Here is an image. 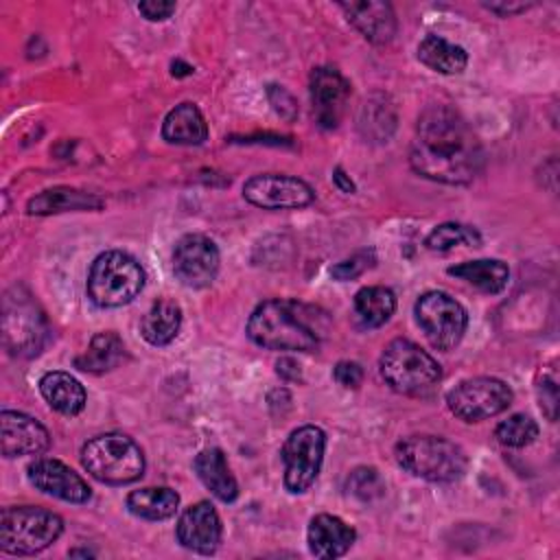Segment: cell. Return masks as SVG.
I'll return each instance as SVG.
<instances>
[{
	"label": "cell",
	"instance_id": "1",
	"mask_svg": "<svg viewBox=\"0 0 560 560\" xmlns=\"http://www.w3.org/2000/svg\"><path fill=\"white\" fill-rule=\"evenodd\" d=\"M409 164L431 182L468 184L483 166V147L457 109L433 103L418 116Z\"/></svg>",
	"mask_w": 560,
	"mask_h": 560
},
{
	"label": "cell",
	"instance_id": "2",
	"mask_svg": "<svg viewBox=\"0 0 560 560\" xmlns=\"http://www.w3.org/2000/svg\"><path fill=\"white\" fill-rule=\"evenodd\" d=\"M247 337L267 350L311 352L319 346V332L306 306L291 300H267L247 319Z\"/></svg>",
	"mask_w": 560,
	"mask_h": 560
},
{
	"label": "cell",
	"instance_id": "3",
	"mask_svg": "<svg viewBox=\"0 0 560 560\" xmlns=\"http://www.w3.org/2000/svg\"><path fill=\"white\" fill-rule=\"evenodd\" d=\"M394 455L407 472L435 483L462 479L468 466L462 446L442 435H407L396 444Z\"/></svg>",
	"mask_w": 560,
	"mask_h": 560
},
{
	"label": "cell",
	"instance_id": "4",
	"mask_svg": "<svg viewBox=\"0 0 560 560\" xmlns=\"http://www.w3.org/2000/svg\"><path fill=\"white\" fill-rule=\"evenodd\" d=\"M83 468L101 483H133L144 472V453L125 433H101L81 448Z\"/></svg>",
	"mask_w": 560,
	"mask_h": 560
},
{
	"label": "cell",
	"instance_id": "5",
	"mask_svg": "<svg viewBox=\"0 0 560 560\" xmlns=\"http://www.w3.org/2000/svg\"><path fill=\"white\" fill-rule=\"evenodd\" d=\"M144 287L142 265L127 252L109 249L94 258L88 273V295L101 308L129 304Z\"/></svg>",
	"mask_w": 560,
	"mask_h": 560
},
{
	"label": "cell",
	"instance_id": "6",
	"mask_svg": "<svg viewBox=\"0 0 560 560\" xmlns=\"http://www.w3.org/2000/svg\"><path fill=\"white\" fill-rule=\"evenodd\" d=\"M383 381L398 394L424 396L442 378L440 363L409 339H394L378 359Z\"/></svg>",
	"mask_w": 560,
	"mask_h": 560
},
{
	"label": "cell",
	"instance_id": "7",
	"mask_svg": "<svg viewBox=\"0 0 560 560\" xmlns=\"http://www.w3.org/2000/svg\"><path fill=\"white\" fill-rule=\"evenodd\" d=\"M61 532V516L46 508H4L0 516V549L11 556H33L50 547Z\"/></svg>",
	"mask_w": 560,
	"mask_h": 560
},
{
	"label": "cell",
	"instance_id": "8",
	"mask_svg": "<svg viewBox=\"0 0 560 560\" xmlns=\"http://www.w3.org/2000/svg\"><path fill=\"white\" fill-rule=\"evenodd\" d=\"M48 324L28 291L13 287L2 302V337L13 357H33L44 348Z\"/></svg>",
	"mask_w": 560,
	"mask_h": 560
},
{
	"label": "cell",
	"instance_id": "9",
	"mask_svg": "<svg viewBox=\"0 0 560 560\" xmlns=\"http://www.w3.org/2000/svg\"><path fill=\"white\" fill-rule=\"evenodd\" d=\"M416 322L429 343L442 352L455 348L468 326L466 308L444 291H427L416 300Z\"/></svg>",
	"mask_w": 560,
	"mask_h": 560
},
{
	"label": "cell",
	"instance_id": "10",
	"mask_svg": "<svg viewBox=\"0 0 560 560\" xmlns=\"http://www.w3.org/2000/svg\"><path fill=\"white\" fill-rule=\"evenodd\" d=\"M512 387L494 376H475L457 383L446 394V407L464 422H481L503 413L512 405Z\"/></svg>",
	"mask_w": 560,
	"mask_h": 560
},
{
	"label": "cell",
	"instance_id": "11",
	"mask_svg": "<svg viewBox=\"0 0 560 560\" xmlns=\"http://www.w3.org/2000/svg\"><path fill=\"white\" fill-rule=\"evenodd\" d=\"M326 448V433L315 424L298 427L289 433L282 446L284 462V488L291 494L306 492L322 468Z\"/></svg>",
	"mask_w": 560,
	"mask_h": 560
},
{
	"label": "cell",
	"instance_id": "12",
	"mask_svg": "<svg viewBox=\"0 0 560 560\" xmlns=\"http://www.w3.org/2000/svg\"><path fill=\"white\" fill-rule=\"evenodd\" d=\"M243 197L262 210H298L308 206L315 192L304 179L282 173H260L243 184Z\"/></svg>",
	"mask_w": 560,
	"mask_h": 560
},
{
	"label": "cell",
	"instance_id": "13",
	"mask_svg": "<svg viewBox=\"0 0 560 560\" xmlns=\"http://www.w3.org/2000/svg\"><path fill=\"white\" fill-rule=\"evenodd\" d=\"M219 249L212 238L203 234H186L173 249V273L190 289L208 287L219 271Z\"/></svg>",
	"mask_w": 560,
	"mask_h": 560
},
{
	"label": "cell",
	"instance_id": "14",
	"mask_svg": "<svg viewBox=\"0 0 560 560\" xmlns=\"http://www.w3.org/2000/svg\"><path fill=\"white\" fill-rule=\"evenodd\" d=\"M350 81L330 66H319L311 72V103L315 122L322 129L339 127L350 101Z\"/></svg>",
	"mask_w": 560,
	"mask_h": 560
},
{
	"label": "cell",
	"instance_id": "15",
	"mask_svg": "<svg viewBox=\"0 0 560 560\" xmlns=\"http://www.w3.org/2000/svg\"><path fill=\"white\" fill-rule=\"evenodd\" d=\"M26 477L44 494L68 503H88L92 497L88 481L55 457H35L26 466Z\"/></svg>",
	"mask_w": 560,
	"mask_h": 560
},
{
	"label": "cell",
	"instance_id": "16",
	"mask_svg": "<svg viewBox=\"0 0 560 560\" xmlns=\"http://www.w3.org/2000/svg\"><path fill=\"white\" fill-rule=\"evenodd\" d=\"M50 446V435L42 422L22 411L0 413V448L4 457L39 455Z\"/></svg>",
	"mask_w": 560,
	"mask_h": 560
},
{
	"label": "cell",
	"instance_id": "17",
	"mask_svg": "<svg viewBox=\"0 0 560 560\" xmlns=\"http://www.w3.org/2000/svg\"><path fill=\"white\" fill-rule=\"evenodd\" d=\"M221 518L214 505L208 501L186 508L175 525L179 545L195 553H212L221 542Z\"/></svg>",
	"mask_w": 560,
	"mask_h": 560
},
{
	"label": "cell",
	"instance_id": "18",
	"mask_svg": "<svg viewBox=\"0 0 560 560\" xmlns=\"http://www.w3.org/2000/svg\"><path fill=\"white\" fill-rule=\"evenodd\" d=\"M346 20L372 44H389L396 35V13L389 2L363 0V2H341Z\"/></svg>",
	"mask_w": 560,
	"mask_h": 560
},
{
	"label": "cell",
	"instance_id": "19",
	"mask_svg": "<svg viewBox=\"0 0 560 560\" xmlns=\"http://www.w3.org/2000/svg\"><path fill=\"white\" fill-rule=\"evenodd\" d=\"M354 538L357 532L346 521L332 514L313 516L306 532L308 549L319 560H332L343 556L352 547Z\"/></svg>",
	"mask_w": 560,
	"mask_h": 560
},
{
	"label": "cell",
	"instance_id": "20",
	"mask_svg": "<svg viewBox=\"0 0 560 560\" xmlns=\"http://www.w3.org/2000/svg\"><path fill=\"white\" fill-rule=\"evenodd\" d=\"M162 138L171 144L184 147L203 144L208 140V125L201 109L188 101L175 105L162 122Z\"/></svg>",
	"mask_w": 560,
	"mask_h": 560
},
{
	"label": "cell",
	"instance_id": "21",
	"mask_svg": "<svg viewBox=\"0 0 560 560\" xmlns=\"http://www.w3.org/2000/svg\"><path fill=\"white\" fill-rule=\"evenodd\" d=\"M195 472L201 479V483L223 503H232L238 497V483L225 462V455L221 448H203L195 462Z\"/></svg>",
	"mask_w": 560,
	"mask_h": 560
},
{
	"label": "cell",
	"instance_id": "22",
	"mask_svg": "<svg viewBox=\"0 0 560 560\" xmlns=\"http://www.w3.org/2000/svg\"><path fill=\"white\" fill-rule=\"evenodd\" d=\"M39 392L44 400L59 413L63 416H77L83 411L88 394L81 381H77L72 374L55 370L46 372L39 378Z\"/></svg>",
	"mask_w": 560,
	"mask_h": 560
},
{
	"label": "cell",
	"instance_id": "23",
	"mask_svg": "<svg viewBox=\"0 0 560 560\" xmlns=\"http://www.w3.org/2000/svg\"><path fill=\"white\" fill-rule=\"evenodd\" d=\"M182 328V308L173 300H158L140 319V335L151 346H168Z\"/></svg>",
	"mask_w": 560,
	"mask_h": 560
},
{
	"label": "cell",
	"instance_id": "24",
	"mask_svg": "<svg viewBox=\"0 0 560 560\" xmlns=\"http://www.w3.org/2000/svg\"><path fill=\"white\" fill-rule=\"evenodd\" d=\"M448 273L455 278L466 280L468 284L477 287L483 293H501L508 287L510 269L505 262L497 258H479V260H464L455 267H448Z\"/></svg>",
	"mask_w": 560,
	"mask_h": 560
},
{
	"label": "cell",
	"instance_id": "25",
	"mask_svg": "<svg viewBox=\"0 0 560 560\" xmlns=\"http://www.w3.org/2000/svg\"><path fill=\"white\" fill-rule=\"evenodd\" d=\"M418 59L433 72L459 74L468 63V52L440 35H427L418 44Z\"/></svg>",
	"mask_w": 560,
	"mask_h": 560
},
{
	"label": "cell",
	"instance_id": "26",
	"mask_svg": "<svg viewBox=\"0 0 560 560\" xmlns=\"http://www.w3.org/2000/svg\"><path fill=\"white\" fill-rule=\"evenodd\" d=\"M125 359V343L122 339L107 330V332H96L88 346V350L74 359V365L83 372L101 374L118 368Z\"/></svg>",
	"mask_w": 560,
	"mask_h": 560
},
{
	"label": "cell",
	"instance_id": "27",
	"mask_svg": "<svg viewBox=\"0 0 560 560\" xmlns=\"http://www.w3.org/2000/svg\"><path fill=\"white\" fill-rule=\"evenodd\" d=\"M127 510L147 521L171 518L179 508V494L166 486L160 488H140L127 494Z\"/></svg>",
	"mask_w": 560,
	"mask_h": 560
},
{
	"label": "cell",
	"instance_id": "28",
	"mask_svg": "<svg viewBox=\"0 0 560 560\" xmlns=\"http://www.w3.org/2000/svg\"><path fill=\"white\" fill-rule=\"evenodd\" d=\"M101 199L77 190V188H66V186H57V188H48L44 192H39L37 197H33L26 206L28 214H57V212H66V210H90V208H101Z\"/></svg>",
	"mask_w": 560,
	"mask_h": 560
},
{
	"label": "cell",
	"instance_id": "29",
	"mask_svg": "<svg viewBox=\"0 0 560 560\" xmlns=\"http://www.w3.org/2000/svg\"><path fill=\"white\" fill-rule=\"evenodd\" d=\"M396 311V295L387 287H363L354 295V315L363 328H378Z\"/></svg>",
	"mask_w": 560,
	"mask_h": 560
},
{
	"label": "cell",
	"instance_id": "30",
	"mask_svg": "<svg viewBox=\"0 0 560 560\" xmlns=\"http://www.w3.org/2000/svg\"><path fill=\"white\" fill-rule=\"evenodd\" d=\"M394 127H396V114L385 96H372L363 103L361 116H359V129L365 138H372L376 142H387Z\"/></svg>",
	"mask_w": 560,
	"mask_h": 560
},
{
	"label": "cell",
	"instance_id": "31",
	"mask_svg": "<svg viewBox=\"0 0 560 560\" xmlns=\"http://www.w3.org/2000/svg\"><path fill=\"white\" fill-rule=\"evenodd\" d=\"M481 243V236L475 228L462 225V223H442L429 232L424 238V245L433 252H446L457 245H472L477 247Z\"/></svg>",
	"mask_w": 560,
	"mask_h": 560
},
{
	"label": "cell",
	"instance_id": "32",
	"mask_svg": "<svg viewBox=\"0 0 560 560\" xmlns=\"http://www.w3.org/2000/svg\"><path fill=\"white\" fill-rule=\"evenodd\" d=\"M494 438L503 446L523 448V446H529L538 438V424L525 413H514L508 420L497 424Z\"/></svg>",
	"mask_w": 560,
	"mask_h": 560
},
{
	"label": "cell",
	"instance_id": "33",
	"mask_svg": "<svg viewBox=\"0 0 560 560\" xmlns=\"http://www.w3.org/2000/svg\"><path fill=\"white\" fill-rule=\"evenodd\" d=\"M383 490H385V483L376 468L361 466V468L352 470L348 477V492L361 501H372V499L381 497Z\"/></svg>",
	"mask_w": 560,
	"mask_h": 560
},
{
	"label": "cell",
	"instance_id": "34",
	"mask_svg": "<svg viewBox=\"0 0 560 560\" xmlns=\"http://www.w3.org/2000/svg\"><path fill=\"white\" fill-rule=\"evenodd\" d=\"M374 265V252L372 249H361L357 254H352L350 258L337 262L330 273L337 280H352L357 276H361L365 269H370Z\"/></svg>",
	"mask_w": 560,
	"mask_h": 560
},
{
	"label": "cell",
	"instance_id": "35",
	"mask_svg": "<svg viewBox=\"0 0 560 560\" xmlns=\"http://www.w3.org/2000/svg\"><path fill=\"white\" fill-rule=\"evenodd\" d=\"M267 98H269L273 112H276L280 118H284V120H289V122L295 120V116H298V101L293 98L291 92H287L282 85L271 83V85H267Z\"/></svg>",
	"mask_w": 560,
	"mask_h": 560
},
{
	"label": "cell",
	"instance_id": "36",
	"mask_svg": "<svg viewBox=\"0 0 560 560\" xmlns=\"http://www.w3.org/2000/svg\"><path fill=\"white\" fill-rule=\"evenodd\" d=\"M538 392V402L542 413L547 416L549 422H556L558 418V385L553 376H542V381L536 387Z\"/></svg>",
	"mask_w": 560,
	"mask_h": 560
},
{
	"label": "cell",
	"instance_id": "37",
	"mask_svg": "<svg viewBox=\"0 0 560 560\" xmlns=\"http://www.w3.org/2000/svg\"><path fill=\"white\" fill-rule=\"evenodd\" d=\"M332 378L346 389H357L363 383V370L354 361H339L332 370Z\"/></svg>",
	"mask_w": 560,
	"mask_h": 560
},
{
	"label": "cell",
	"instance_id": "38",
	"mask_svg": "<svg viewBox=\"0 0 560 560\" xmlns=\"http://www.w3.org/2000/svg\"><path fill=\"white\" fill-rule=\"evenodd\" d=\"M138 11L149 20V22H164L175 13V2H162V0H147L138 2Z\"/></svg>",
	"mask_w": 560,
	"mask_h": 560
},
{
	"label": "cell",
	"instance_id": "39",
	"mask_svg": "<svg viewBox=\"0 0 560 560\" xmlns=\"http://www.w3.org/2000/svg\"><path fill=\"white\" fill-rule=\"evenodd\" d=\"M532 4L529 2H486V9H490L492 13L499 15H514V13H523L527 11Z\"/></svg>",
	"mask_w": 560,
	"mask_h": 560
},
{
	"label": "cell",
	"instance_id": "40",
	"mask_svg": "<svg viewBox=\"0 0 560 560\" xmlns=\"http://www.w3.org/2000/svg\"><path fill=\"white\" fill-rule=\"evenodd\" d=\"M276 372H278V376H282L284 381H298V378H300V365H298L293 359H289V357L278 359Z\"/></svg>",
	"mask_w": 560,
	"mask_h": 560
},
{
	"label": "cell",
	"instance_id": "41",
	"mask_svg": "<svg viewBox=\"0 0 560 560\" xmlns=\"http://www.w3.org/2000/svg\"><path fill=\"white\" fill-rule=\"evenodd\" d=\"M332 182L337 184V188H339L341 192H354V184H352L350 175H346V171H343L341 166H337V168L332 171Z\"/></svg>",
	"mask_w": 560,
	"mask_h": 560
}]
</instances>
